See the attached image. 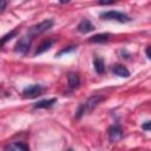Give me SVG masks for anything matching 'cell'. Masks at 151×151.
Segmentation results:
<instances>
[{
  "mask_svg": "<svg viewBox=\"0 0 151 151\" xmlns=\"http://www.w3.org/2000/svg\"><path fill=\"white\" fill-rule=\"evenodd\" d=\"M111 38V34L110 33H98V34H94L92 37L88 38V42H92V44H104L106 41H109Z\"/></svg>",
  "mask_w": 151,
  "mask_h": 151,
  "instance_id": "9",
  "label": "cell"
},
{
  "mask_svg": "<svg viewBox=\"0 0 151 151\" xmlns=\"http://www.w3.org/2000/svg\"><path fill=\"white\" fill-rule=\"evenodd\" d=\"M4 151H17V146H15L14 144H13V145H7Z\"/></svg>",
  "mask_w": 151,
  "mask_h": 151,
  "instance_id": "18",
  "label": "cell"
},
{
  "mask_svg": "<svg viewBox=\"0 0 151 151\" xmlns=\"http://www.w3.org/2000/svg\"><path fill=\"white\" fill-rule=\"evenodd\" d=\"M145 53H146V57H147L149 59H151V45L146 47V50H145Z\"/></svg>",
  "mask_w": 151,
  "mask_h": 151,
  "instance_id": "20",
  "label": "cell"
},
{
  "mask_svg": "<svg viewBox=\"0 0 151 151\" xmlns=\"http://www.w3.org/2000/svg\"><path fill=\"white\" fill-rule=\"evenodd\" d=\"M17 34H18V29L15 28V29H13V31H11L9 33H7L6 35H4V37L1 38V45L4 46V45H5V44H6L7 41H8V40H11V39H12L13 37H15Z\"/></svg>",
  "mask_w": 151,
  "mask_h": 151,
  "instance_id": "14",
  "label": "cell"
},
{
  "mask_svg": "<svg viewBox=\"0 0 151 151\" xmlns=\"http://www.w3.org/2000/svg\"><path fill=\"white\" fill-rule=\"evenodd\" d=\"M142 129H143L144 131H151V120L145 122V123L142 125Z\"/></svg>",
  "mask_w": 151,
  "mask_h": 151,
  "instance_id": "17",
  "label": "cell"
},
{
  "mask_svg": "<svg viewBox=\"0 0 151 151\" xmlns=\"http://www.w3.org/2000/svg\"><path fill=\"white\" fill-rule=\"evenodd\" d=\"M103 99H104V97L101 94H93L90 98H87L84 103H81L79 105V107H78V110L76 112V118L80 119L84 114L90 113L91 111H93Z\"/></svg>",
  "mask_w": 151,
  "mask_h": 151,
  "instance_id": "1",
  "label": "cell"
},
{
  "mask_svg": "<svg viewBox=\"0 0 151 151\" xmlns=\"http://www.w3.org/2000/svg\"><path fill=\"white\" fill-rule=\"evenodd\" d=\"M6 5H7V2H6V1H1V12H4V11H5Z\"/></svg>",
  "mask_w": 151,
  "mask_h": 151,
  "instance_id": "21",
  "label": "cell"
},
{
  "mask_svg": "<svg viewBox=\"0 0 151 151\" xmlns=\"http://www.w3.org/2000/svg\"><path fill=\"white\" fill-rule=\"evenodd\" d=\"M14 145L17 146V149H18L19 151H29L28 145H27L26 143H24V142H17Z\"/></svg>",
  "mask_w": 151,
  "mask_h": 151,
  "instance_id": "15",
  "label": "cell"
},
{
  "mask_svg": "<svg viewBox=\"0 0 151 151\" xmlns=\"http://www.w3.org/2000/svg\"><path fill=\"white\" fill-rule=\"evenodd\" d=\"M99 18L101 20H114V21H118L120 24H126V22H130L131 21V18L123 13V12H119V11H106V12H101L99 14Z\"/></svg>",
  "mask_w": 151,
  "mask_h": 151,
  "instance_id": "2",
  "label": "cell"
},
{
  "mask_svg": "<svg viewBox=\"0 0 151 151\" xmlns=\"http://www.w3.org/2000/svg\"><path fill=\"white\" fill-rule=\"evenodd\" d=\"M53 24H54V21L52 19H46V20H44V21H41L39 24H35V25H33V26H31L28 28L27 35H29L32 38L37 37V35H40V34L45 33L46 31H48L53 26Z\"/></svg>",
  "mask_w": 151,
  "mask_h": 151,
  "instance_id": "3",
  "label": "cell"
},
{
  "mask_svg": "<svg viewBox=\"0 0 151 151\" xmlns=\"http://www.w3.org/2000/svg\"><path fill=\"white\" fill-rule=\"evenodd\" d=\"M93 67H94V70L98 74L104 73L105 72V61H104V59H101L99 57H96L93 59Z\"/></svg>",
  "mask_w": 151,
  "mask_h": 151,
  "instance_id": "13",
  "label": "cell"
},
{
  "mask_svg": "<svg viewBox=\"0 0 151 151\" xmlns=\"http://www.w3.org/2000/svg\"><path fill=\"white\" fill-rule=\"evenodd\" d=\"M32 39L33 38L29 37V35H25V37L20 38L18 40V42L15 44V46H14V51L17 53H19V54L25 55L29 51V47L32 45Z\"/></svg>",
  "mask_w": 151,
  "mask_h": 151,
  "instance_id": "4",
  "label": "cell"
},
{
  "mask_svg": "<svg viewBox=\"0 0 151 151\" xmlns=\"http://www.w3.org/2000/svg\"><path fill=\"white\" fill-rule=\"evenodd\" d=\"M112 72L118 77H123V78H129L130 77V71L124 65H120V64H116L112 67Z\"/></svg>",
  "mask_w": 151,
  "mask_h": 151,
  "instance_id": "10",
  "label": "cell"
},
{
  "mask_svg": "<svg viewBox=\"0 0 151 151\" xmlns=\"http://www.w3.org/2000/svg\"><path fill=\"white\" fill-rule=\"evenodd\" d=\"M54 44V40L53 39H47V40H44L39 46H38V48L35 50V52H34V55H39V54H41V53H44V52H46L47 50H50L51 47H52V45Z\"/></svg>",
  "mask_w": 151,
  "mask_h": 151,
  "instance_id": "12",
  "label": "cell"
},
{
  "mask_svg": "<svg viewBox=\"0 0 151 151\" xmlns=\"http://www.w3.org/2000/svg\"><path fill=\"white\" fill-rule=\"evenodd\" d=\"M67 84H68V88L71 91L78 88L79 85H80V77H79V74L74 73V72H71L67 76Z\"/></svg>",
  "mask_w": 151,
  "mask_h": 151,
  "instance_id": "8",
  "label": "cell"
},
{
  "mask_svg": "<svg viewBox=\"0 0 151 151\" xmlns=\"http://www.w3.org/2000/svg\"><path fill=\"white\" fill-rule=\"evenodd\" d=\"M107 136H109V139L113 143V142H118L122 136H123V130L120 127L119 124H113L111 125L109 129H107Z\"/></svg>",
  "mask_w": 151,
  "mask_h": 151,
  "instance_id": "6",
  "label": "cell"
},
{
  "mask_svg": "<svg viewBox=\"0 0 151 151\" xmlns=\"http://www.w3.org/2000/svg\"><path fill=\"white\" fill-rule=\"evenodd\" d=\"M42 93V87L38 84H34V85H29L27 87L24 88L22 91V96L25 98H29V99H34V98H38L40 97Z\"/></svg>",
  "mask_w": 151,
  "mask_h": 151,
  "instance_id": "5",
  "label": "cell"
},
{
  "mask_svg": "<svg viewBox=\"0 0 151 151\" xmlns=\"http://www.w3.org/2000/svg\"><path fill=\"white\" fill-rule=\"evenodd\" d=\"M57 103V98H50V99H42L39 100L33 105L34 109H50Z\"/></svg>",
  "mask_w": 151,
  "mask_h": 151,
  "instance_id": "11",
  "label": "cell"
},
{
  "mask_svg": "<svg viewBox=\"0 0 151 151\" xmlns=\"http://www.w3.org/2000/svg\"><path fill=\"white\" fill-rule=\"evenodd\" d=\"M77 29L79 33H83V34H86L88 32H92L94 29V25L88 20V19H83L78 26H77Z\"/></svg>",
  "mask_w": 151,
  "mask_h": 151,
  "instance_id": "7",
  "label": "cell"
},
{
  "mask_svg": "<svg viewBox=\"0 0 151 151\" xmlns=\"http://www.w3.org/2000/svg\"><path fill=\"white\" fill-rule=\"evenodd\" d=\"M67 151H73V150H72V149H68V150H67Z\"/></svg>",
  "mask_w": 151,
  "mask_h": 151,
  "instance_id": "22",
  "label": "cell"
},
{
  "mask_svg": "<svg viewBox=\"0 0 151 151\" xmlns=\"http://www.w3.org/2000/svg\"><path fill=\"white\" fill-rule=\"evenodd\" d=\"M73 50H76V46H68L67 48H63L60 52H58L55 55L57 57H60L61 54H64V53H67V52H71V51H73Z\"/></svg>",
  "mask_w": 151,
  "mask_h": 151,
  "instance_id": "16",
  "label": "cell"
},
{
  "mask_svg": "<svg viewBox=\"0 0 151 151\" xmlns=\"http://www.w3.org/2000/svg\"><path fill=\"white\" fill-rule=\"evenodd\" d=\"M116 4V1L111 0V1H99V5H103V6H106V5H113Z\"/></svg>",
  "mask_w": 151,
  "mask_h": 151,
  "instance_id": "19",
  "label": "cell"
}]
</instances>
